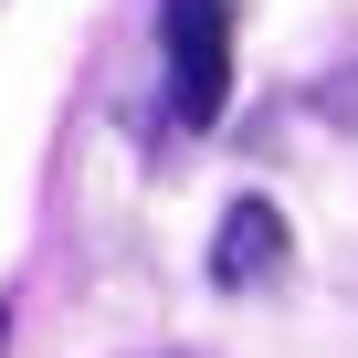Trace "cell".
<instances>
[{
	"label": "cell",
	"mask_w": 358,
	"mask_h": 358,
	"mask_svg": "<svg viewBox=\"0 0 358 358\" xmlns=\"http://www.w3.org/2000/svg\"><path fill=\"white\" fill-rule=\"evenodd\" d=\"M285 243H295V232H285V211H274V201H232V211H222V232H211V285H222V295L274 285V274H285Z\"/></svg>",
	"instance_id": "obj_2"
},
{
	"label": "cell",
	"mask_w": 358,
	"mask_h": 358,
	"mask_svg": "<svg viewBox=\"0 0 358 358\" xmlns=\"http://www.w3.org/2000/svg\"><path fill=\"white\" fill-rule=\"evenodd\" d=\"M158 53L179 127H222L232 106V0H158Z\"/></svg>",
	"instance_id": "obj_1"
},
{
	"label": "cell",
	"mask_w": 358,
	"mask_h": 358,
	"mask_svg": "<svg viewBox=\"0 0 358 358\" xmlns=\"http://www.w3.org/2000/svg\"><path fill=\"white\" fill-rule=\"evenodd\" d=\"M0 337H11V316H0Z\"/></svg>",
	"instance_id": "obj_3"
}]
</instances>
